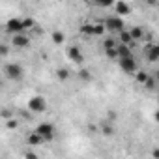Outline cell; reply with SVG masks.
<instances>
[{
  "instance_id": "1",
  "label": "cell",
  "mask_w": 159,
  "mask_h": 159,
  "mask_svg": "<svg viewBox=\"0 0 159 159\" xmlns=\"http://www.w3.org/2000/svg\"><path fill=\"white\" fill-rule=\"evenodd\" d=\"M36 133L41 137V140H51L54 137V127L51 124H39L38 129H36Z\"/></svg>"
},
{
  "instance_id": "2",
  "label": "cell",
  "mask_w": 159,
  "mask_h": 159,
  "mask_svg": "<svg viewBox=\"0 0 159 159\" xmlns=\"http://www.w3.org/2000/svg\"><path fill=\"white\" fill-rule=\"evenodd\" d=\"M4 73L8 75V79H11V81H17V79L23 77V69H21L19 64H8L4 67Z\"/></svg>"
},
{
  "instance_id": "3",
  "label": "cell",
  "mask_w": 159,
  "mask_h": 159,
  "mask_svg": "<svg viewBox=\"0 0 159 159\" xmlns=\"http://www.w3.org/2000/svg\"><path fill=\"white\" fill-rule=\"evenodd\" d=\"M120 67L124 71H135L137 69V62L133 60V56H124V58H120Z\"/></svg>"
},
{
  "instance_id": "4",
  "label": "cell",
  "mask_w": 159,
  "mask_h": 159,
  "mask_svg": "<svg viewBox=\"0 0 159 159\" xmlns=\"http://www.w3.org/2000/svg\"><path fill=\"white\" fill-rule=\"evenodd\" d=\"M28 107H30V111H34V112H43L47 105H45V99H43V98H34V99H30Z\"/></svg>"
},
{
  "instance_id": "5",
  "label": "cell",
  "mask_w": 159,
  "mask_h": 159,
  "mask_svg": "<svg viewBox=\"0 0 159 159\" xmlns=\"http://www.w3.org/2000/svg\"><path fill=\"white\" fill-rule=\"evenodd\" d=\"M8 30L10 32H21L23 30V23L17 21V19H11V21H8Z\"/></svg>"
},
{
  "instance_id": "6",
  "label": "cell",
  "mask_w": 159,
  "mask_h": 159,
  "mask_svg": "<svg viewBox=\"0 0 159 159\" xmlns=\"http://www.w3.org/2000/svg\"><path fill=\"white\" fill-rule=\"evenodd\" d=\"M67 54L71 56V60L73 62H77V64H81L83 62V56H81V52H79V49L77 47H71L69 51H67Z\"/></svg>"
},
{
  "instance_id": "7",
  "label": "cell",
  "mask_w": 159,
  "mask_h": 159,
  "mask_svg": "<svg viewBox=\"0 0 159 159\" xmlns=\"http://www.w3.org/2000/svg\"><path fill=\"white\" fill-rule=\"evenodd\" d=\"M107 25H109V28H116V30H122V28H124V23H122L120 19H114V17L109 19Z\"/></svg>"
},
{
  "instance_id": "8",
  "label": "cell",
  "mask_w": 159,
  "mask_h": 159,
  "mask_svg": "<svg viewBox=\"0 0 159 159\" xmlns=\"http://www.w3.org/2000/svg\"><path fill=\"white\" fill-rule=\"evenodd\" d=\"M11 43H13V45H17V47H23V45H26V43H28V38H26V36H19V34H17V36L11 39Z\"/></svg>"
},
{
  "instance_id": "9",
  "label": "cell",
  "mask_w": 159,
  "mask_h": 159,
  "mask_svg": "<svg viewBox=\"0 0 159 159\" xmlns=\"http://www.w3.org/2000/svg\"><path fill=\"white\" fill-rule=\"evenodd\" d=\"M116 10H118V13H129V8H127L124 2H118V4H116Z\"/></svg>"
},
{
  "instance_id": "10",
  "label": "cell",
  "mask_w": 159,
  "mask_h": 159,
  "mask_svg": "<svg viewBox=\"0 0 159 159\" xmlns=\"http://www.w3.org/2000/svg\"><path fill=\"white\" fill-rule=\"evenodd\" d=\"M98 4L103 6V8H107V6H114V0H98Z\"/></svg>"
},
{
  "instance_id": "11",
  "label": "cell",
  "mask_w": 159,
  "mask_h": 159,
  "mask_svg": "<svg viewBox=\"0 0 159 159\" xmlns=\"http://www.w3.org/2000/svg\"><path fill=\"white\" fill-rule=\"evenodd\" d=\"M52 38H54V41H64V38H62V34H52Z\"/></svg>"
},
{
  "instance_id": "12",
  "label": "cell",
  "mask_w": 159,
  "mask_h": 159,
  "mask_svg": "<svg viewBox=\"0 0 159 159\" xmlns=\"http://www.w3.org/2000/svg\"><path fill=\"white\" fill-rule=\"evenodd\" d=\"M0 86H2V81H0Z\"/></svg>"
}]
</instances>
